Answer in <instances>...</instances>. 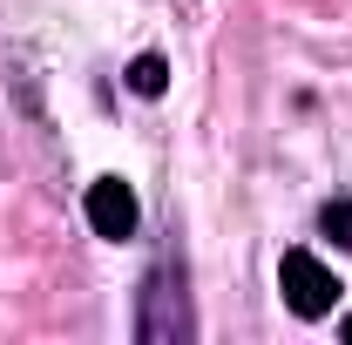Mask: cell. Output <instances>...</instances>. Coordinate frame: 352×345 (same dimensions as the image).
Returning a JSON list of instances; mask_svg holds the SVG:
<instances>
[{"label": "cell", "instance_id": "6da1fadb", "mask_svg": "<svg viewBox=\"0 0 352 345\" xmlns=\"http://www.w3.org/2000/svg\"><path fill=\"white\" fill-rule=\"evenodd\" d=\"M197 332L190 325V304H183V285L170 271H149L142 278V311H135V339L142 345H183Z\"/></svg>", "mask_w": 352, "mask_h": 345}, {"label": "cell", "instance_id": "7a4b0ae2", "mask_svg": "<svg viewBox=\"0 0 352 345\" xmlns=\"http://www.w3.org/2000/svg\"><path fill=\"white\" fill-rule=\"evenodd\" d=\"M278 291H285V304H292L298 318H325V311L339 304V278L311 258V251H285V264H278Z\"/></svg>", "mask_w": 352, "mask_h": 345}, {"label": "cell", "instance_id": "3957f363", "mask_svg": "<svg viewBox=\"0 0 352 345\" xmlns=\"http://www.w3.org/2000/svg\"><path fill=\"white\" fill-rule=\"evenodd\" d=\"M88 223H95V237H135V190L122 176H95L88 183Z\"/></svg>", "mask_w": 352, "mask_h": 345}, {"label": "cell", "instance_id": "277c9868", "mask_svg": "<svg viewBox=\"0 0 352 345\" xmlns=\"http://www.w3.org/2000/svg\"><path fill=\"white\" fill-rule=\"evenodd\" d=\"M122 82H129V95H142V102H156V95L170 88V61H163V54H135Z\"/></svg>", "mask_w": 352, "mask_h": 345}, {"label": "cell", "instance_id": "5b68a950", "mask_svg": "<svg viewBox=\"0 0 352 345\" xmlns=\"http://www.w3.org/2000/svg\"><path fill=\"white\" fill-rule=\"evenodd\" d=\"M318 230H325L339 251H352V197H332V203L318 210Z\"/></svg>", "mask_w": 352, "mask_h": 345}, {"label": "cell", "instance_id": "8992f818", "mask_svg": "<svg viewBox=\"0 0 352 345\" xmlns=\"http://www.w3.org/2000/svg\"><path fill=\"white\" fill-rule=\"evenodd\" d=\"M339 332H346V339H352V311H346V318H339Z\"/></svg>", "mask_w": 352, "mask_h": 345}]
</instances>
